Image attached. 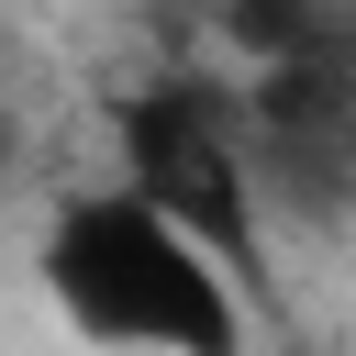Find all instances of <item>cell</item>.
<instances>
[{"mask_svg":"<svg viewBox=\"0 0 356 356\" xmlns=\"http://www.w3.org/2000/svg\"><path fill=\"white\" fill-rule=\"evenodd\" d=\"M33 278L56 323L100 356H245V278L200 234H178L156 200H134L122 178L56 200Z\"/></svg>","mask_w":356,"mask_h":356,"instance_id":"6da1fadb","label":"cell"},{"mask_svg":"<svg viewBox=\"0 0 356 356\" xmlns=\"http://www.w3.org/2000/svg\"><path fill=\"white\" fill-rule=\"evenodd\" d=\"M111 178L134 200H156L178 234H200L245 289H256V256H267V178H256V145H245V100L200 67H167V78H134L111 100Z\"/></svg>","mask_w":356,"mask_h":356,"instance_id":"7a4b0ae2","label":"cell"},{"mask_svg":"<svg viewBox=\"0 0 356 356\" xmlns=\"http://www.w3.org/2000/svg\"><path fill=\"white\" fill-rule=\"evenodd\" d=\"M245 145L267 178V211H345L356 200V56H289L245 89Z\"/></svg>","mask_w":356,"mask_h":356,"instance_id":"3957f363","label":"cell"},{"mask_svg":"<svg viewBox=\"0 0 356 356\" xmlns=\"http://www.w3.org/2000/svg\"><path fill=\"white\" fill-rule=\"evenodd\" d=\"M222 33H234L256 67H289V56H356V0H222Z\"/></svg>","mask_w":356,"mask_h":356,"instance_id":"277c9868","label":"cell"}]
</instances>
